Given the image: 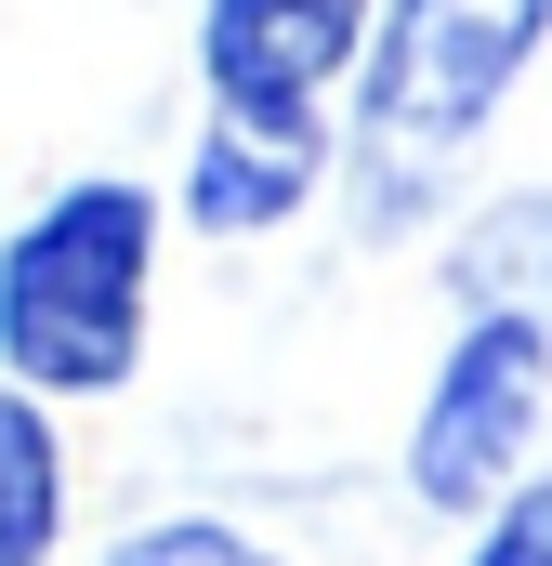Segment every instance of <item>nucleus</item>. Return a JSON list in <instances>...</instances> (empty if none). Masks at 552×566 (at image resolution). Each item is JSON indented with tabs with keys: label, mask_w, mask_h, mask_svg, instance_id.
I'll list each match as a JSON object with an SVG mask.
<instances>
[{
	"label": "nucleus",
	"mask_w": 552,
	"mask_h": 566,
	"mask_svg": "<svg viewBox=\"0 0 552 566\" xmlns=\"http://www.w3.org/2000/svg\"><path fill=\"white\" fill-rule=\"evenodd\" d=\"M460 290L474 316H552V198H500L460 238Z\"/></svg>",
	"instance_id": "obj_7"
},
{
	"label": "nucleus",
	"mask_w": 552,
	"mask_h": 566,
	"mask_svg": "<svg viewBox=\"0 0 552 566\" xmlns=\"http://www.w3.org/2000/svg\"><path fill=\"white\" fill-rule=\"evenodd\" d=\"M145 277H158V185L79 171L0 238V382L40 409L119 396L145 369Z\"/></svg>",
	"instance_id": "obj_1"
},
{
	"label": "nucleus",
	"mask_w": 552,
	"mask_h": 566,
	"mask_svg": "<svg viewBox=\"0 0 552 566\" xmlns=\"http://www.w3.org/2000/svg\"><path fill=\"white\" fill-rule=\"evenodd\" d=\"M460 566H552V474H527V488L474 527V554H460Z\"/></svg>",
	"instance_id": "obj_9"
},
{
	"label": "nucleus",
	"mask_w": 552,
	"mask_h": 566,
	"mask_svg": "<svg viewBox=\"0 0 552 566\" xmlns=\"http://www.w3.org/2000/svg\"><path fill=\"white\" fill-rule=\"evenodd\" d=\"M382 0H198V80L224 119H329L342 80H369Z\"/></svg>",
	"instance_id": "obj_4"
},
{
	"label": "nucleus",
	"mask_w": 552,
	"mask_h": 566,
	"mask_svg": "<svg viewBox=\"0 0 552 566\" xmlns=\"http://www.w3.org/2000/svg\"><path fill=\"white\" fill-rule=\"evenodd\" d=\"M53 541H66V422L26 382H0V566H53Z\"/></svg>",
	"instance_id": "obj_6"
},
{
	"label": "nucleus",
	"mask_w": 552,
	"mask_h": 566,
	"mask_svg": "<svg viewBox=\"0 0 552 566\" xmlns=\"http://www.w3.org/2000/svg\"><path fill=\"white\" fill-rule=\"evenodd\" d=\"M552 422V316H460V343L434 356V396L408 422V488L434 514H500L540 461Z\"/></svg>",
	"instance_id": "obj_3"
},
{
	"label": "nucleus",
	"mask_w": 552,
	"mask_h": 566,
	"mask_svg": "<svg viewBox=\"0 0 552 566\" xmlns=\"http://www.w3.org/2000/svg\"><path fill=\"white\" fill-rule=\"evenodd\" d=\"M329 185V119H198L184 145V185H171V211L198 224V238H264L289 224L302 198Z\"/></svg>",
	"instance_id": "obj_5"
},
{
	"label": "nucleus",
	"mask_w": 552,
	"mask_h": 566,
	"mask_svg": "<svg viewBox=\"0 0 552 566\" xmlns=\"http://www.w3.org/2000/svg\"><path fill=\"white\" fill-rule=\"evenodd\" d=\"M552 40V0H382V53L355 80V171L369 198L421 171H447L460 145L500 119V93L527 80V53Z\"/></svg>",
	"instance_id": "obj_2"
},
{
	"label": "nucleus",
	"mask_w": 552,
	"mask_h": 566,
	"mask_svg": "<svg viewBox=\"0 0 552 566\" xmlns=\"http://www.w3.org/2000/svg\"><path fill=\"white\" fill-rule=\"evenodd\" d=\"M93 566H289V554L251 541V527H224V514H158V527H132V541H106Z\"/></svg>",
	"instance_id": "obj_8"
}]
</instances>
